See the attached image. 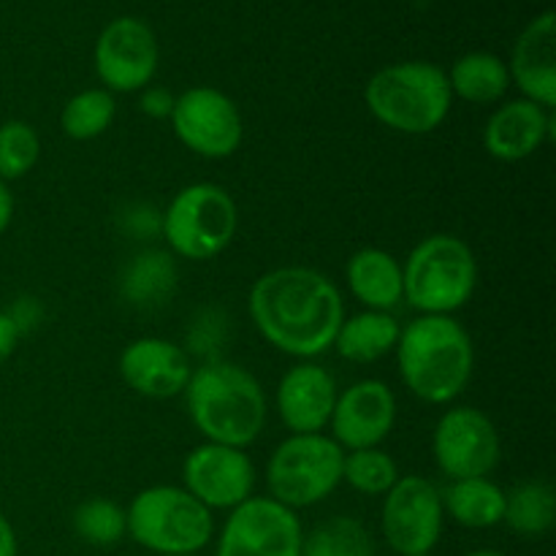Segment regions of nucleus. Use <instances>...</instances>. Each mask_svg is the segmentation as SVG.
<instances>
[{"label": "nucleus", "mask_w": 556, "mask_h": 556, "mask_svg": "<svg viewBox=\"0 0 556 556\" xmlns=\"http://www.w3.org/2000/svg\"><path fill=\"white\" fill-rule=\"evenodd\" d=\"M248 309L258 334L275 351L313 362L331 351L345 320L340 288L309 266H277L253 282Z\"/></svg>", "instance_id": "1"}, {"label": "nucleus", "mask_w": 556, "mask_h": 556, "mask_svg": "<svg viewBox=\"0 0 556 556\" xmlns=\"http://www.w3.org/2000/svg\"><path fill=\"white\" fill-rule=\"evenodd\" d=\"M405 389L427 405H451L476 369V348L454 315H418L402 326L394 348Z\"/></svg>", "instance_id": "2"}, {"label": "nucleus", "mask_w": 556, "mask_h": 556, "mask_svg": "<svg viewBox=\"0 0 556 556\" xmlns=\"http://www.w3.org/2000/svg\"><path fill=\"white\" fill-rule=\"evenodd\" d=\"M185 407L206 443L248 448L266 427V394L253 372L239 364L215 358L190 375L182 391Z\"/></svg>", "instance_id": "3"}, {"label": "nucleus", "mask_w": 556, "mask_h": 556, "mask_svg": "<svg viewBox=\"0 0 556 556\" xmlns=\"http://www.w3.org/2000/svg\"><path fill=\"white\" fill-rule=\"evenodd\" d=\"M364 101L372 117L405 136L438 130L451 112L448 74L427 60L391 63L372 74L364 87Z\"/></svg>", "instance_id": "4"}, {"label": "nucleus", "mask_w": 556, "mask_h": 556, "mask_svg": "<svg viewBox=\"0 0 556 556\" xmlns=\"http://www.w3.org/2000/svg\"><path fill=\"white\" fill-rule=\"evenodd\" d=\"M405 302L421 315H454L478 288V261L456 233H429L402 264Z\"/></svg>", "instance_id": "5"}, {"label": "nucleus", "mask_w": 556, "mask_h": 556, "mask_svg": "<svg viewBox=\"0 0 556 556\" xmlns=\"http://www.w3.org/2000/svg\"><path fill=\"white\" fill-rule=\"evenodd\" d=\"M128 535L155 556L199 554L215 535L212 510L182 486L141 489L125 508Z\"/></svg>", "instance_id": "6"}, {"label": "nucleus", "mask_w": 556, "mask_h": 556, "mask_svg": "<svg viewBox=\"0 0 556 556\" xmlns=\"http://www.w3.org/2000/svg\"><path fill=\"white\" fill-rule=\"evenodd\" d=\"M239 210L223 185L193 182L168 201L161 220V237L168 253L188 261L217 258L233 242Z\"/></svg>", "instance_id": "7"}, {"label": "nucleus", "mask_w": 556, "mask_h": 556, "mask_svg": "<svg viewBox=\"0 0 556 556\" xmlns=\"http://www.w3.org/2000/svg\"><path fill=\"white\" fill-rule=\"evenodd\" d=\"M345 451L329 434H288L266 462V486L275 503L291 510L313 508L342 483Z\"/></svg>", "instance_id": "8"}, {"label": "nucleus", "mask_w": 556, "mask_h": 556, "mask_svg": "<svg viewBox=\"0 0 556 556\" xmlns=\"http://www.w3.org/2000/svg\"><path fill=\"white\" fill-rule=\"evenodd\" d=\"M174 136L185 150L206 161H223L239 150L244 139V119L231 96L217 87H190L174 98Z\"/></svg>", "instance_id": "9"}, {"label": "nucleus", "mask_w": 556, "mask_h": 556, "mask_svg": "<svg viewBox=\"0 0 556 556\" xmlns=\"http://www.w3.org/2000/svg\"><path fill=\"white\" fill-rule=\"evenodd\" d=\"M445 510L440 489L424 476H400L383 494L380 530L391 552L400 556L432 554L443 535Z\"/></svg>", "instance_id": "10"}, {"label": "nucleus", "mask_w": 556, "mask_h": 556, "mask_svg": "<svg viewBox=\"0 0 556 556\" xmlns=\"http://www.w3.org/2000/svg\"><path fill=\"white\" fill-rule=\"evenodd\" d=\"M432 454L438 470L448 481L489 478L503 456V443L492 418L470 405L448 407L432 432Z\"/></svg>", "instance_id": "11"}, {"label": "nucleus", "mask_w": 556, "mask_h": 556, "mask_svg": "<svg viewBox=\"0 0 556 556\" xmlns=\"http://www.w3.org/2000/svg\"><path fill=\"white\" fill-rule=\"evenodd\" d=\"M302 543L304 527L296 510L253 494L228 510L215 556H302Z\"/></svg>", "instance_id": "12"}, {"label": "nucleus", "mask_w": 556, "mask_h": 556, "mask_svg": "<svg viewBox=\"0 0 556 556\" xmlns=\"http://www.w3.org/2000/svg\"><path fill=\"white\" fill-rule=\"evenodd\" d=\"M157 60L161 49L155 33L136 16H117L109 22L92 52L98 79L109 92H139L150 87Z\"/></svg>", "instance_id": "13"}, {"label": "nucleus", "mask_w": 556, "mask_h": 556, "mask_svg": "<svg viewBox=\"0 0 556 556\" xmlns=\"http://www.w3.org/2000/svg\"><path fill=\"white\" fill-rule=\"evenodd\" d=\"M182 489L204 508L233 510L253 497L255 465L244 448L220 443H201L185 456Z\"/></svg>", "instance_id": "14"}, {"label": "nucleus", "mask_w": 556, "mask_h": 556, "mask_svg": "<svg viewBox=\"0 0 556 556\" xmlns=\"http://www.w3.org/2000/svg\"><path fill=\"white\" fill-rule=\"evenodd\" d=\"M396 424V396L389 383L364 378L337 394L329 438L342 451L380 448Z\"/></svg>", "instance_id": "15"}, {"label": "nucleus", "mask_w": 556, "mask_h": 556, "mask_svg": "<svg viewBox=\"0 0 556 556\" xmlns=\"http://www.w3.org/2000/svg\"><path fill=\"white\" fill-rule=\"evenodd\" d=\"M193 364L182 345L163 337H139L119 353V378L147 400H172L190 383Z\"/></svg>", "instance_id": "16"}, {"label": "nucleus", "mask_w": 556, "mask_h": 556, "mask_svg": "<svg viewBox=\"0 0 556 556\" xmlns=\"http://www.w3.org/2000/svg\"><path fill=\"white\" fill-rule=\"evenodd\" d=\"M337 380L315 362H299L277 383V416L291 434H318L329 427Z\"/></svg>", "instance_id": "17"}, {"label": "nucleus", "mask_w": 556, "mask_h": 556, "mask_svg": "<svg viewBox=\"0 0 556 556\" xmlns=\"http://www.w3.org/2000/svg\"><path fill=\"white\" fill-rule=\"evenodd\" d=\"M554 136V112L530 101L510 98L500 103L483 125V150L503 163H519L535 155Z\"/></svg>", "instance_id": "18"}, {"label": "nucleus", "mask_w": 556, "mask_h": 556, "mask_svg": "<svg viewBox=\"0 0 556 556\" xmlns=\"http://www.w3.org/2000/svg\"><path fill=\"white\" fill-rule=\"evenodd\" d=\"M510 85L521 90V98L556 106V16L543 11L519 33L508 63Z\"/></svg>", "instance_id": "19"}, {"label": "nucleus", "mask_w": 556, "mask_h": 556, "mask_svg": "<svg viewBox=\"0 0 556 556\" xmlns=\"http://www.w3.org/2000/svg\"><path fill=\"white\" fill-rule=\"evenodd\" d=\"M345 280L364 309L394 313L405 302L402 264L380 248H362L348 258Z\"/></svg>", "instance_id": "20"}, {"label": "nucleus", "mask_w": 556, "mask_h": 556, "mask_svg": "<svg viewBox=\"0 0 556 556\" xmlns=\"http://www.w3.org/2000/svg\"><path fill=\"white\" fill-rule=\"evenodd\" d=\"M400 331L402 324L394 318V313L362 309L342 320L331 348L351 364H375L394 353Z\"/></svg>", "instance_id": "21"}, {"label": "nucleus", "mask_w": 556, "mask_h": 556, "mask_svg": "<svg viewBox=\"0 0 556 556\" xmlns=\"http://www.w3.org/2000/svg\"><path fill=\"white\" fill-rule=\"evenodd\" d=\"M443 510L467 530H492L503 525L505 516V489L497 486L492 478H462L448 481L440 489Z\"/></svg>", "instance_id": "22"}, {"label": "nucleus", "mask_w": 556, "mask_h": 556, "mask_svg": "<svg viewBox=\"0 0 556 556\" xmlns=\"http://www.w3.org/2000/svg\"><path fill=\"white\" fill-rule=\"evenodd\" d=\"M174 288H177V266H174L172 253H163V250H141L125 264L119 275V293L125 302L139 309L166 304Z\"/></svg>", "instance_id": "23"}, {"label": "nucleus", "mask_w": 556, "mask_h": 556, "mask_svg": "<svg viewBox=\"0 0 556 556\" xmlns=\"http://www.w3.org/2000/svg\"><path fill=\"white\" fill-rule=\"evenodd\" d=\"M445 74H448L451 96L476 106H492L510 90L508 63L492 52L462 54Z\"/></svg>", "instance_id": "24"}, {"label": "nucleus", "mask_w": 556, "mask_h": 556, "mask_svg": "<svg viewBox=\"0 0 556 556\" xmlns=\"http://www.w3.org/2000/svg\"><path fill=\"white\" fill-rule=\"evenodd\" d=\"M556 521V497L552 483L525 481L505 492L503 525L521 538H543Z\"/></svg>", "instance_id": "25"}, {"label": "nucleus", "mask_w": 556, "mask_h": 556, "mask_svg": "<svg viewBox=\"0 0 556 556\" xmlns=\"http://www.w3.org/2000/svg\"><path fill=\"white\" fill-rule=\"evenodd\" d=\"M117 117V101L103 87H90L65 101L60 112V128L74 141H92L106 134Z\"/></svg>", "instance_id": "26"}, {"label": "nucleus", "mask_w": 556, "mask_h": 556, "mask_svg": "<svg viewBox=\"0 0 556 556\" xmlns=\"http://www.w3.org/2000/svg\"><path fill=\"white\" fill-rule=\"evenodd\" d=\"M302 556H375V543L358 519L331 516L313 532H304Z\"/></svg>", "instance_id": "27"}, {"label": "nucleus", "mask_w": 556, "mask_h": 556, "mask_svg": "<svg viewBox=\"0 0 556 556\" xmlns=\"http://www.w3.org/2000/svg\"><path fill=\"white\" fill-rule=\"evenodd\" d=\"M400 481V467L394 456L383 448L345 451L342 459V483L367 497H383L394 483Z\"/></svg>", "instance_id": "28"}, {"label": "nucleus", "mask_w": 556, "mask_h": 556, "mask_svg": "<svg viewBox=\"0 0 556 556\" xmlns=\"http://www.w3.org/2000/svg\"><path fill=\"white\" fill-rule=\"evenodd\" d=\"M74 532L96 548L117 546L128 535V521H125V508L109 497H90L74 510Z\"/></svg>", "instance_id": "29"}, {"label": "nucleus", "mask_w": 556, "mask_h": 556, "mask_svg": "<svg viewBox=\"0 0 556 556\" xmlns=\"http://www.w3.org/2000/svg\"><path fill=\"white\" fill-rule=\"evenodd\" d=\"M41 157L38 130L25 119H5L0 123V179H22L36 168Z\"/></svg>", "instance_id": "30"}, {"label": "nucleus", "mask_w": 556, "mask_h": 556, "mask_svg": "<svg viewBox=\"0 0 556 556\" xmlns=\"http://www.w3.org/2000/svg\"><path fill=\"white\" fill-rule=\"evenodd\" d=\"M163 212L152 204H130L119 215V226L130 233V239H155L161 237Z\"/></svg>", "instance_id": "31"}, {"label": "nucleus", "mask_w": 556, "mask_h": 556, "mask_svg": "<svg viewBox=\"0 0 556 556\" xmlns=\"http://www.w3.org/2000/svg\"><path fill=\"white\" fill-rule=\"evenodd\" d=\"M217 324H223V320H215V313H212V309H204V313L195 318L193 329H190V334H188L190 348H193L195 353H201V356H204V362H215V356H212V348H217V342H220Z\"/></svg>", "instance_id": "32"}, {"label": "nucleus", "mask_w": 556, "mask_h": 556, "mask_svg": "<svg viewBox=\"0 0 556 556\" xmlns=\"http://www.w3.org/2000/svg\"><path fill=\"white\" fill-rule=\"evenodd\" d=\"M174 98L168 90L163 87H144L139 98V106L147 117L152 119H168L172 117V109H174Z\"/></svg>", "instance_id": "33"}, {"label": "nucleus", "mask_w": 556, "mask_h": 556, "mask_svg": "<svg viewBox=\"0 0 556 556\" xmlns=\"http://www.w3.org/2000/svg\"><path fill=\"white\" fill-rule=\"evenodd\" d=\"M20 337L22 331L20 326L14 324V318H11L5 309H0V367L14 356L16 345H20Z\"/></svg>", "instance_id": "34"}, {"label": "nucleus", "mask_w": 556, "mask_h": 556, "mask_svg": "<svg viewBox=\"0 0 556 556\" xmlns=\"http://www.w3.org/2000/svg\"><path fill=\"white\" fill-rule=\"evenodd\" d=\"M11 220H14V193L9 190V182L0 179V237L11 226Z\"/></svg>", "instance_id": "35"}, {"label": "nucleus", "mask_w": 556, "mask_h": 556, "mask_svg": "<svg viewBox=\"0 0 556 556\" xmlns=\"http://www.w3.org/2000/svg\"><path fill=\"white\" fill-rule=\"evenodd\" d=\"M20 554V543H16V532L11 521L0 514V556H16Z\"/></svg>", "instance_id": "36"}, {"label": "nucleus", "mask_w": 556, "mask_h": 556, "mask_svg": "<svg viewBox=\"0 0 556 556\" xmlns=\"http://www.w3.org/2000/svg\"><path fill=\"white\" fill-rule=\"evenodd\" d=\"M465 556H508L505 552H497V548H478V552H470Z\"/></svg>", "instance_id": "37"}, {"label": "nucleus", "mask_w": 556, "mask_h": 556, "mask_svg": "<svg viewBox=\"0 0 556 556\" xmlns=\"http://www.w3.org/2000/svg\"><path fill=\"white\" fill-rule=\"evenodd\" d=\"M166 556H199V554H166Z\"/></svg>", "instance_id": "38"}, {"label": "nucleus", "mask_w": 556, "mask_h": 556, "mask_svg": "<svg viewBox=\"0 0 556 556\" xmlns=\"http://www.w3.org/2000/svg\"><path fill=\"white\" fill-rule=\"evenodd\" d=\"M418 556H432V554H418Z\"/></svg>", "instance_id": "39"}]
</instances>
